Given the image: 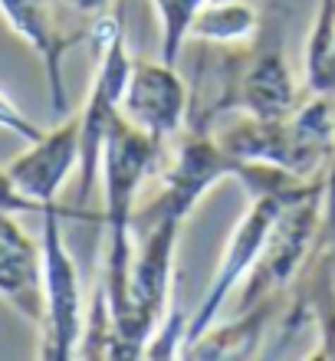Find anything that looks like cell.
<instances>
[{"label":"cell","mask_w":335,"mask_h":361,"mask_svg":"<svg viewBox=\"0 0 335 361\" xmlns=\"http://www.w3.org/2000/svg\"><path fill=\"white\" fill-rule=\"evenodd\" d=\"M237 112L253 118H286L303 105L296 82L289 76L283 53V17L260 20V30L243 43L237 73Z\"/></svg>","instance_id":"52a82bcc"},{"label":"cell","mask_w":335,"mask_h":361,"mask_svg":"<svg viewBox=\"0 0 335 361\" xmlns=\"http://www.w3.org/2000/svg\"><path fill=\"white\" fill-rule=\"evenodd\" d=\"M204 4L207 0H154V10L162 20V59L168 66H178L184 43L191 37V23Z\"/></svg>","instance_id":"5bb4252c"},{"label":"cell","mask_w":335,"mask_h":361,"mask_svg":"<svg viewBox=\"0 0 335 361\" xmlns=\"http://www.w3.org/2000/svg\"><path fill=\"white\" fill-rule=\"evenodd\" d=\"M63 220H96L92 210L63 207V204H43L39 224H43V295L47 312L39 322V358H73L83 338V283H79L76 259L69 257L63 240Z\"/></svg>","instance_id":"3957f363"},{"label":"cell","mask_w":335,"mask_h":361,"mask_svg":"<svg viewBox=\"0 0 335 361\" xmlns=\"http://www.w3.org/2000/svg\"><path fill=\"white\" fill-rule=\"evenodd\" d=\"M89 39L99 53L96 79H92V92L83 109V138H79V200L89 204L92 190H96L99 164H102V148H106V135L112 118L122 109V92L132 73V59L125 49V13L122 0L112 13L92 23Z\"/></svg>","instance_id":"277c9868"},{"label":"cell","mask_w":335,"mask_h":361,"mask_svg":"<svg viewBox=\"0 0 335 361\" xmlns=\"http://www.w3.org/2000/svg\"><path fill=\"white\" fill-rule=\"evenodd\" d=\"M79 138H83V115H73L53 132H43L39 142H33L23 154L10 161L7 174L13 188L23 197L43 204H53L69 171L79 164Z\"/></svg>","instance_id":"30bf717a"},{"label":"cell","mask_w":335,"mask_h":361,"mask_svg":"<svg viewBox=\"0 0 335 361\" xmlns=\"http://www.w3.org/2000/svg\"><path fill=\"white\" fill-rule=\"evenodd\" d=\"M59 4H63V10H66L69 17L89 23V20H99L102 13H109L112 0H59Z\"/></svg>","instance_id":"ac0fdd59"},{"label":"cell","mask_w":335,"mask_h":361,"mask_svg":"<svg viewBox=\"0 0 335 361\" xmlns=\"http://www.w3.org/2000/svg\"><path fill=\"white\" fill-rule=\"evenodd\" d=\"M63 4L59 0H0V13L20 37L43 59L49 86V105L56 115H66V86H63V56L73 49L83 37H89L92 27H66V20L59 17Z\"/></svg>","instance_id":"ba28073f"},{"label":"cell","mask_w":335,"mask_h":361,"mask_svg":"<svg viewBox=\"0 0 335 361\" xmlns=\"http://www.w3.org/2000/svg\"><path fill=\"white\" fill-rule=\"evenodd\" d=\"M122 112L132 125H138L158 145H164L184 128V115H188L184 79L164 59L162 63L135 59L122 92Z\"/></svg>","instance_id":"9c48e42d"},{"label":"cell","mask_w":335,"mask_h":361,"mask_svg":"<svg viewBox=\"0 0 335 361\" xmlns=\"http://www.w3.org/2000/svg\"><path fill=\"white\" fill-rule=\"evenodd\" d=\"M309 92H319V95H335V43H332V53H329V63L326 69H322V76H319V82Z\"/></svg>","instance_id":"d6986e66"},{"label":"cell","mask_w":335,"mask_h":361,"mask_svg":"<svg viewBox=\"0 0 335 361\" xmlns=\"http://www.w3.org/2000/svg\"><path fill=\"white\" fill-rule=\"evenodd\" d=\"M312 180H316V178L303 180V184H296V188L260 190V194H250L247 217L240 220V227L233 230V237H230L227 250H224L221 267H217V273H214L211 289L204 293L201 305L194 309V315L188 319V325H184L181 348H188L194 338H201V335L214 325V315L221 312V305L227 302V295L233 293V286L240 283V276H247L250 267L257 263L260 250H263V243H267L269 230L276 227L279 214H283V210H286V204H293V200H296L299 194L312 184Z\"/></svg>","instance_id":"8992f818"},{"label":"cell","mask_w":335,"mask_h":361,"mask_svg":"<svg viewBox=\"0 0 335 361\" xmlns=\"http://www.w3.org/2000/svg\"><path fill=\"white\" fill-rule=\"evenodd\" d=\"M0 210H7V214H43L37 200L23 197L17 188H13V180H10L7 168H0Z\"/></svg>","instance_id":"e0dca14e"},{"label":"cell","mask_w":335,"mask_h":361,"mask_svg":"<svg viewBox=\"0 0 335 361\" xmlns=\"http://www.w3.org/2000/svg\"><path fill=\"white\" fill-rule=\"evenodd\" d=\"M335 43V0H319V13L316 23H312V33H309L306 43V89H312L322 76V69L329 63V53H332Z\"/></svg>","instance_id":"9a60e30c"},{"label":"cell","mask_w":335,"mask_h":361,"mask_svg":"<svg viewBox=\"0 0 335 361\" xmlns=\"http://www.w3.org/2000/svg\"><path fill=\"white\" fill-rule=\"evenodd\" d=\"M0 128L13 132L17 138H23L27 145H33V142H39V138H43V128H37V125L30 122L27 115L20 112L17 105L10 102L4 92H0Z\"/></svg>","instance_id":"2e32d148"},{"label":"cell","mask_w":335,"mask_h":361,"mask_svg":"<svg viewBox=\"0 0 335 361\" xmlns=\"http://www.w3.org/2000/svg\"><path fill=\"white\" fill-rule=\"evenodd\" d=\"M276 312V295L243 309L240 322L207 329L201 338H194L188 348H181L184 358H253L267 335V325Z\"/></svg>","instance_id":"7c38bea8"},{"label":"cell","mask_w":335,"mask_h":361,"mask_svg":"<svg viewBox=\"0 0 335 361\" xmlns=\"http://www.w3.org/2000/svg\"><path fill=\"white\" fill-rule=\"evenodd\" d=\"M329 174V171H326ZM326 174H319L286 210L279 214L276 227L269 230L267 243L260 250L257 263L250 267L247 286L240 289V309L263 302L269 295H276L283 286L293 283L299 276L303 263L312 253V243L322 227V210H326Z\"/></svg>","instance_id":"5b68a950"},{"label":"cell","mask_w":335,"mask_h":361,"mask_svg":"<svg viewBox=\"0 0 335 361\" xmlns=\"http://www.w3.org/2000/svg\"><path fill=\"white\" fill-rule=\"evenodd\" d=\"M260 30L257 10L240 0H207L191 23V39L201 43H243Z\"/></svg>","instance_id":"4fadbf2b"},{"label":"cell","mask_w":335,"mask_h":361,"mask_svg":"<svg viewBox=\"0 0 335 361\" xmlns=\"http://www.w3.org/2000/svg\"><path fill=\"white\" fill-rule=\"evenodd\" d=\"M0 299H7L30 322H43V247H33L17 224V214L7 210H0Z\"/></svg>","instance_id":"8fae6325"},{"label":"cell","mask_w":335,"mask_h":361,"mask_svg":"<svg viewBox=\"0 0 335 361\" xmlns=\"http://www.w3.org/2000/svg\"><path fill=\"white\" fill-rule=\"evenodd\" d=\"M217 145L240 161L276 164L296 178H319L335 154V102L332 95L309 92L286 118H233L217 135Z\"/></svg>","instance_id":"7a4b0ae2"},{"label":"cell","mask_w":335,"mask_h":361,"mask_svg":"<svg viewBox=\"0 0 335 361\" xmlns=\"http://www.w3.org/2000/svg\"><path fill=\"white\" fill-rule=\"evenodd\" d=\"M162 158V145L148 132L132 125L122 112L112 118L102 148V180H106V273L102 289L112 305L115 335L132 315V217L135 194L145 174ZM118 345V342H115Z\"/></svg>","instance_id":"6da1fadb"}]
</instances>
